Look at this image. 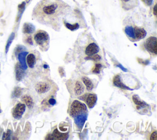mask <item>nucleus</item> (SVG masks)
Segmentation results:
<instances>
[{
    "instance_id": "obj_1",
    "label": "nucleus",
    "mask_w": 157,
    "mask_h": 140,
    "mask_svg": "<svg viewBox=\"0 0 157 140\" xmlns=\"http://www.w3.org/2000/svg\"><path fill=\"white\" fill-rule=\"evenodd\" d=\"M70 11L71 7L62 0H41L34 8L33 17L40 23L59 31Z\"/></svg>"
},
{
    "instance_id": "obj_2",
    "label": "nucleus",
    "mask_w": 157,
    "mask_h": 140,
    "mask_svg": "<svg viewBox=\"0 0 157 140\" xmlns=\"http://www.w3.org/2000/svg\"><path fill=\"white\" fill-rule=\"evenodd\" d=\"M35 42L42 51H47L49 47L50 38L48 34L43 30L37 31L34 36Z\"/></svg>"
},
{
    "instance_id": "obj_3",
    "label": "nucleus",
    "mask_w": 157,
    "mask_h": 140,
    "mask_svg": "<svg viewBox=\"0 0 157 140\" xmlns=\"http://www.w3.org/2000/svg\"><path fill=\"white\" fill-rule=\"evenodd\" d=\"M85 112H86V107L83 103L77 100L73 101L71 105L69 111L70 115L71 117H76L84 113Z\"/></svg>"
},
{
    "instance_id": "obj_4",
    "label": "nucleus",
    "mask_w": 157,
    "mask_h": 140,
    "mask_svg": "<svg viewBox=\"0 0 157 140\" xmlns=\"http://www.w3.org/2000/svg\"><path fill=\"white\" fill-rule=\"evenodd\" d=\"M156 36H150L145 41V46L148 51L154 54H156Z\"/></svg>"
},
{
    "instance_id": "obj_5",
    "label": "nucleus",
    "mask_w": 157,
    "mask_h": 140,
    "mask_svg": "<svg viewBox=\"0 0 157 140\" xmlns=\"http://www.w3.org/2000/svg\"><path fill=\"white\" fill-rule=\"evenodd\" d=\"M50 84L47 81H40L35 85V89L39 94H45L50 90Z\"/></svg>"
},
{
    "instance_id": "obj_6",
    "label": "nucleus",
    "mask_w": 157,
    "mask_h": 140,
    "mask_svg": "<svg viewBox=\"0 0 157 140\" xmlns=\"http://www.w3.org/2000/svg\"><path fill=\"white\" fill-rule=\"evenodd\" d=\"M26 109V105L22 103H18L12 110V115L15 119H20Z\"/></svg>"
},
{
    "instance_id": "obj_7",
    "label": "nucleus",
    "mask_w": 157,
    "mask_h": 140,
    "mask_svg": "<svg viewBox=\"0 0 157 140\" xmlns=\"http://www.w3.org/2000/svg\"><path fill=\"white\" fill-rule=\"evenodd\" d=\"M68 138V134L67 133H63L59 131H58V129H55L52 134H49L45 138L46 139H59V140H63V139H67Z\"/></svg>"
},
{
    "instance_id": "obj_8",
    "label": "nucleus",
    "mask_w": 157,
    "mask_h": 140,
    "mask_svg": "<svg viewBox=\"0 0 157 140\" xmlns=\"http://www.w3.org/2000/svg\"><path fill=\"white\" fill-rule=\"evenodd\" d=\"M121 7L124 10H130L136 7L138 4V0H120Z\"/></svg>"
},
{
    "instance_id": "obj_9",
    "label": "nucleus",
    "mask_w": 157,
    "mask_h": 140,
    "mask_svg": "<svg viewBox=\"0 0 157 140\" xmlns=\"http://www.w3.org/2000/svg\"><path fill=\"white\" fill-rule=\"evenodd\" d=\"M133 34L134 41H137L144 38L147 35V32L142 28L135 27H133Z\"/></svg>"
},
{
    "instance_id": "obj_10",
    "label": "nucleus",
    "mask_w": 157,
    "mask_h": 140,
    "mask_svg": "<svg viewBox=\"0 0 157 140\" xmlns=\"http://www.w3.org/2000/svg\"><path fill=\"white\" fill-rule=\"evenodd\" d=\"M99 51V47L95 43H91L85 48V54L88 56H92Z\"/></svg>"
},
{
    "instance_id": "obj_11",
    "label": "nucleus",
    "mask_w": 157,
    "mask_h": 140,
    "mask_svg": "<svg viewBox=\"0 0 157 140\" xmlns=\"http://www.w3.org/2000/svg\"><path fill=\"white\" fill-rule=\"evenodd\" d=\"M85 87L82 82L80 80H76L74 82V93L76 96H80L84 93Z\"/></svg>"
},
{
    "instance_id": "obj_12",
    "label": "nucleus",
    "mask_w": 157,
    "mask_h": 140,
    "mask_svg": "<svg viewBox=\"0 0 157 140\" xmlns=\"http://www.w3.org/2000/svg\"><path fill=\"white\" fill-rule=\"evenodd\" d=\"M96 101H97V96L94 94H88L85 99V102L86 103V105L90 109L94 106V105L96 104Z\"/></svg>"
},
{
    "instance_id": "obj_13",
    "label": "nucleus",
    "mask_w": 157,
    "mask_h": 140,
    "mask_svg": "<svg viewBox=\"0 0 157 140\" xmlns=\"http://www.w3.org/2000/svg\"><path fill=\"white\" fill-rule=\"evenodd\" d=\"M23 68L21 67V65L17 64L15 66V75H16V79L18 81H21L24 76V72Z\"/></svg>"
},
{
    "instance_id": "obj_14",
    "label": "nucleus",
    "mask_w": 157,
    "mask_h": 140,
    "mask_svg": "<svg viewBox=\"0 0 157 140\" xmlns=\"http://www.w3.org/2000/svg\"><path fill=\"white\" fill-rule=\"evenodd\" d=\"M35 31V27L30 23H25L23 27V32L26 34H31Z\"/></svg>"
},
{
    "instance_id": "obj_15",
    "label": "nucleus",
    "mask_w": 157,
    "mask_h": 140,
    "mask_svg": "<svg viewBox=\"0 0 157 140\" xmlns=\"http://www.w3.org/2000/svg\"><path fill=\"white\" fill-rule=\"evenodd\" d=\"M113 82V84L118 88H120L124 89H131L130 88H129L128 87L125 86L123 83H121V81H120V76L119 75L115 76Z\"/></svg>"
},
{
    "instance_id": "obj_16",
    "label": "nucleus",
    "mask_w": 157,
    "mask_h": 140,
    "mask_svg": "<svg viewBox=\"0 0 157 140\" xmlns=\"http://www.w3.org/2000/svg\"><path fill=\"white\" fill-rule=\"evenodd\" d=\"M27 53L26 52H21L20 53L18 54V59L20 62V65L21 66V67L25 70L27 67H26V64L25 63V57H26V56L27 55Z\"/></svg>"
},
{
    "instance_id": "obj_17",
    "label": "nucleus",
    "mask_w": 157,
    "mask_h": 140,
    "mask_svg": "<svg viewBox=\"0 0 157 140\" xmlns=\"http://www.w3.org/2000/svg\"><path fill=\"white\" fill-rule=\"evenodd\" d=\"M26 61L29 68H33L36 64V57L33 54H29L26 57Z\"/></svg>"
},
{
    "instance_id": "obj_18",
    "label": "nucleus",
    "mask_w": 157,
    "mask_h": 140,
    "mask_svg": "<svg viewBox=\"0 0 157 140\" xmlns=\"http://www.w3.org/2000/svg\"><path fill=\"white\" fill-rule=\"evenodd\" d=\"M132 100H133L134 102L138 106V109L139 107H145L148 106V105L145 102L140 100V99L137 95L132 96Z\"/></svg>"
},
{
    "instance_id": "obj_19",
    "label": "nucleus",
    "mask_w": 157,
    "mask_h": 140,
    "mask_svg": "<svg viewBox=\"0 0 157 140\" xmlns=\"http://www.w3.org/2000/svg\"><path fill=\"white\" fill-rule=\"evenodd\" d=\"M21 100L23 102H24L25 103V104L29 107V108H31L33 106L34 102L33 101V99L31 96H28V95H25L21 97Z\"/></svg>"
},
{
    "instance_id": "obj_20",
    "label": "nucleus",
    "mask_w": 157,
    "mask_h": 140,
    "mask_svg": "<svg viewBox=\"0 0 157 140\" xmlns=\"http://www.w3.org/2000/svg\"><path fill=\"white\" fill-rule=\"evenodd\" d=\"M82 80L88 91H91L93 88V84L90 78L86 76H83L82 78Z\"/></svg>"
},
{
    "instance_id": "obj_21",
    "label": "nucleus",
    "mask_w": 157,
    "mask_h": 140,
    "mask_svg": "<svg viewBox=\"0 0 157 140\" xmlns=\"http://www.w3.org/2000/svg\"><path fill=\"white\" fill-rule=\"evenodd\" d=\"M14 38H15V33H12L10 34V35L9 36V38L7 39L6 45V49L5 50H6V54L9 51V47H10V45H11V44H12Z\"/></svg>"
},
{
    "instance_id": "obj_22",
    "label": "nucleus",
    "mask_w": 157,
    "mask_h": 140,
    "mask_svg": "<svg viewBox=\"0 0 157 140\" xmlns=\"http://www.w3.org/2000/svg\"><path fill=\"white\" fill-rule=\"evenodd\" d=\"M65 26L69 30H72V31H74V30H75L77 29H78L79 28V25L78 23H75L74 24H71V23H67V22H63Z\"/></svg>"
},
{
    "instance_id": "obj_23",
    "label": "nucleus",
    "mask_w": 157,
    "mask_h": 140,
    "mask_svg": "<svg viewBox=\"0 0 157 140\" xmlns=\"http://www.w3.org/2000/svg\"><path fill=\"white\" fill-rule=\"evenodd\" d=\"M22 89L20 87H16L13 91V97H18L21 94Z\"/></svg>"
},
{
    "instance_id": "obj_24",
    "label": "nucleus",
    "mask_w": 157,
    "mask_h": 140,
    "mask_svg": "<svg viewBox=\"0 0 157 140\" xmlns=\"http://www.w3.org/2000/svg\"><path fill=\"white\" fill-rule=\"evenodd\" d=\"M12 134V131L10 130H7L6 132H4L2 134V139L7 140V139H10V136Z\"/></svg>"
},
{
    "instance_id": "obj_25",
    "label": "nucleus",
    "mask_w": 157,
    "mask_h": 140,
    "mask_svg": "<svg viewBox=\"0 0 157 140\" xmlns=\"http://www.w3.org/2000/svg\"><path fill=\"white\" fill-rule=\"evenodd\" d=\"M101 68H102V65L99 63H98V64H95L94 67L93 68L92 72L94 73H99L100 72Z\"/></svg>"
},
{
    "instance_id": "obj_26",
    "label": "nucleus",
    "mask_w": 157,
    "mask_h": 140,
    "mask_svg": "<svg viewBox=\"0 0 157 140\" xmlns=\"http://www.w3.org/2000/svg\"><path fill=\"white\" fill-rule=\"evenodd\" d=\"M87 59H90V60H94V61H99L101 59V57L99 55H98L97 54H94L92 56L88 57Z\"/></svg>"
},
{
    "instance_id": "obj_27",
    "label": "nucleus",
    "mask_w": 157,
    "mask_h": 140,
    "mask_svg": "<svg viewBox=\"0 0 157 140\" xmlns=\"http://www.w3.org/2000/svg\"><path fill=\"white\" fill-rule=\"evenodd\" d=\"M25 49V47H24V46H20V45L18 46L15 48V54H16V55H17V54H18L19 53H20L21 52H22V51H23V49Z\"/></svg>"
},
{
    "instance_id": "obj_28",
    "label": "nucleus",
    "mask_w": 157,
    "mask_h": 140,
    "mask_svg": "<svg viewBox=\"0 0 157 140\" xmlns=\"http://www.w3.org/2000/svg\"><path fill=\"white\" fill-rule=\"evenodd\" d=\"M25 7V2H23L21 4H20V5L18 6V11H19V12H20V15H21V14H22L23 11L24 10Z\"/></svg>"
},
{
    "instance_id": "obj_29",
    "label": "nucleus",
    "mask_w": 157,
    "mask_h": 140,
    "mask_svg": "<svg viewBox=\"0 0 157 140\" xmlns=\"http://www.w3.org/2000/svg\"><path fill=\"white\" fill-rule=\"evenodd\" d=\"M141 1L145 4V5L147 6H150L153 3V0H141Z\"/></svg>"
},
{
    "instance_id": "obj_30",
    "label": "nucleus",
    "mask_w": 157,
    "mask_h": 140,
    "mask_svg": "<svg viewBox=\"0 0 157 140\" xmlns=\"http://www.w3.org/2000/svg\"><path fill=\"white\" fill-rule=\"evenodd\" d=\"M150 139H153V140H156L157 139V134H156V131H155L152 133V134L151 135Z\"/></svg>"
},
{
    "instance_id": "obj_31",
    "label": "nucleus",
    "mask_w": 157,
    "mask_h": 140,
    "mask_svg": "<svg viewBox=\"0 0 157 140\" xmlns=\"http://www.w3.org/2000/svg\"><path fill=\"white\" fill-rule=\"evenodd\" d=\"M26 41H27L29 44H33V41H32V38H31V36H29V37L27 38Z\"/></svg>"
},
{
    "instance_id": "obj_32",
    "label": "nucleus",
    "mask_w": 157,
    "mask_h": 140,
    "mask_svg": "<svg viewBox=\"0 0 157 140\" xmlns=\"http://www.w3.org/2000/svg\"><path fill=\"white\" fill-rule=\"evenodd\" d=\"M48 102H49V103H50V104H52V105H53V104H55V99H53V98H52V99H49Z\"/></svg>"
},
{
    "instance_id": "obj_33",
    "label": "nucleus",
    "mask_w": 157,
    "mask_h": 140,
    "mask_svg": "<svg viewBox=\"0 0 157 140\" xmlns=\"http://www.w3.org/2000/svg\"><path fill=\"white\" fill-rule=\"evenodd\" d=\"M156 5H155V6H154V7H153V14H154V15L156 16Z\"/></svg>"
},
{
    "instance_id": "obj_34",
    "label": "nucleus",
    "mask_w": 157,
    "mask_h": 140,
    "mask_svg": "<svg viewBox=\"0 0 157 140\" xmlns=\"http://www.w3.org/2000/svg\"><path fill=\"white\" fill-rule=\"evenodd\" d=\"M1 112H2V110H1V107H0V113H1Z\"/></svg>"
},
{
    "instance_id": "obj_35",
    "label": "nucleus",
    "mask_w": 157,
    "mask_h": 140,
    "mask_svg": "<svg viewBox=\"0 0 157 140\" xmlns=\"http://www.w3.org/2000/svg\"><path fill=\"white\" fill-rule=\"evenodd\" d=\"M0 67H1V65H0ZM0 72H1V68H0Z\"/></svg>"
}]
</instances>
